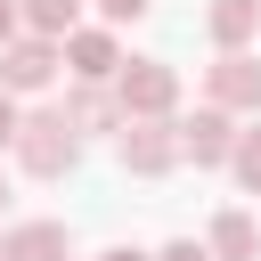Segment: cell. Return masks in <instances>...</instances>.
<instances>
[{
    "instance_id": "1",
    "label": "cell",
    "mask_w": 261,
    "mask_h": 261,
    "mask_svg": "<svg viewBox=\"0 0 261 261\" xmlns=\"http://www.w3.org/2000/svg\"><path fill=\"white\" fill-rule=\"evenodd\" d=\"M8 155L24 163V179H65V171L82 163V130L65 122V106H41V114L16 122V147H8Z\"/></svg>"
},
{
    "instance_id": "2",
    "label": "cell",
    "mask_w": 261,
    "mask_h": 261,
    "mask_svg": "<svg viewBox=\"0 0 261 261\" xmlns=\"http://www.w3.org/2000/svg\"><path fill=\"white\" fill-rule=\"evenodd\" d=\"M114 98H122V122H171V106H179V73H171L163 57H122Z\"/></svg>"
},
{
    "instance_id": "3",
    "label": "cell",
    "mask_w": 261,
    "mask_h": 261,
    "mask_svg": "<svg viewBox=\"0 0 261 261\" xmlns=\"http://www.w3.org/2000/svg\"><path fill=\"white\" fill-rule=\"evenodd\" d=\"M57 65H65V49H57V41L16 33V41L0 49V90H8V98H41V90L57 82Z\"/></svg>"
},
{
    "instance_id": "4",
    "label": "cell",
    "mask_w": 261,
    "mask_h": 261,
    "mask_svg": "<svg viewBox=\"0 0 261 261\" xmlns=\"http://www.w3.org/2000/svg\"><path fill=\"white\" fill-rule=\"evenodd\" d=\"M114 155H122V171H139V179L179 171V114H171V122H122V130H114Z\"/></svg>"
},
{
    "instance_id": "5",
    "label": "cell",
    "mask_w": 261,
    "mask_h": 261,
    "mask_svg": "<svg viewBox=\"0 0 261 261\" xmlns=\"http://www.w3.org/2000/svg\"><path fill=\"white\" fill-rule=\"evenodd\" d=\"M204 106H220V114H261V57H253V49L212 57V65H204Z\"/></svg>"
},
{
    "instance_id": "6",
    "label": "cell",
    "mask_w": 261,
    "mask_h": 261,
    "mask_svg": "<svg viewBox=\"0 0 261 261\" xmlns=\"http://www.w3.org/2000/svg\"><path fill=\"white\" fill-rule=\"evenodd\" d=\"M228 155H237V114H220V106L179 114V163L212 171V163H228Z\"/></svg>"
},
{
    "instance_id": "7",
    "label": "cell",
    "mask_w": 261,
    "mask_h": 261,
    "mask_svg": "<svg viewBox=\"0 0 261 261\" xmlns=\"http://www.w3.org/2000/svg\"><path fill=\"white\" fill-rule=\"evenodd\" d=\"M57 49H65V73H73V82H114V73H122V41H114L106 24H73Z\"/></svg>"
},
{
    "instance_id": "8",
    "label": "cell",
    "mask_w": 261,
    "mask_h": 261,
    "mask_svg": "<svg viewBox=\"0 0 261 261\" xmlns=\"http://www.w3.org/2000/svg\"><path fill=\"white\" fill-rule=\"evenodd\" d=\"M0 261H73V237L65 220H16L0 237Z\"/></svg>"
},
{
    "instance_id": "9",
    "label": "cell",
    "mask_w": 261,
    "mask_h": 261,
    "mask_svg": "<svg viewBox=\"0 0 261 261\" xmlns=\"http://www.w3.org/2000/svg\"><path fill=\"white\" fill-rule=\"evenodd\" d=\"M204 33H212V49L228 57V49H245L253 33H261V0H212L204 8Z\"/></svg>"
},
{
    "instance_id": "10",
    "label": "cell",
    "mask_w": 261,
    "mask_h": 261,
    "mask_svg": "<svg viewBox=\"0 0 261 261\" xmlns=\"http://www.w3.org/2000/svg\"><path fill=\"white\" fill-rule=\"evenodd\" d=\"M65 122H73V130H122V98H114V82H82V90L65 98Z\"/></svg>"
},
{
    "instance_id": "11",
    "label": "cell",
    "mask_w": 261,
    "mask_h": 261,
    "mask_svg": "<svg viewBox=\"0 0 261 261\" xmlns=\"http://www.w3.org/2000/svg\"><path fill=\"white\" fill-rule=\"evenodd\" d=\"M204 253H212V261H253V253H261V228H253V212H237V204H228V212H212V237H204Z\"/></svg>"
},
{
    "instance_id": "12",
    "label": "cell",
    "mask_w": 261,
    "mask_h": 261,
    "mask_svg": "<svg viewBox=\"0 0 261 261\" xmlns=\"http://www.w3.org/2000/svg\"><path fill=\"white\" fill-rule=\"evenodd\" d=\"M16 16H24V33H41V41H65V33L82 24V0H16Z\"/></svg>"
},
{
    "instance_id": "13",
    "label": "cell",
    "mask_w": 261,
    "mask_h": 261,
    "mask_svg": "<svg viewBox=\"0 0 261 261\" xmlns=\"http://www.w3.org/2000/svg\"><path fill=\"white\" fill-rule=\"evenodd\" d=\"M228 171H237V188H245V196H261V130H237V155H228Z\"/></svg>"
},
{
    "instance_id": "14",
    "label": "cell",
    "mask_w": 261,
    "mask_h": 261,
    "mask_svg": "<svg viewBox=\"0 0 261 261\" xmlns=\"http://www.w3.org/2000/svg\"><path fill=\"white\" fill-rule=\"evenodd\" d=\"M147 8H155V0H98V16H106V33H114V24H139Z\"/></svg>"
},
{
    "instance_id": "15",
    "label": "cell",
    "mask_w": 261,
    "mask_h": 261,
    "mask_svg": "<svg viewBox=\"0 0 261 261\" xmlns=\"http://www.w3.org/2000/svg\"><path fill=\"white\" fill-rule=\"evenodd\" d=\"M16 122H24V106H16V98H8V90H0V155H8V147H16Z\"/></svg>"
},
{
    "instance_id": "16",
    "label": "cell",
    "mask_w": 261,
    "mask_h": 261,
    "mask_svg": "<svg viewBox=\"0 0 261 261\" xmlns=\"http://www.w3.org/2000/svg\"><path fill=\"white\" fill-rule=\"evenodd\" d=\"M155 261H212V253H204V245H196V237H171V245H163V253H155Z\"/></svg>"
},
{
    "instance_id": "17",
    "label": "cell",
    "mask_w": 261,
    "mask_h": 261,
    "mask_svg": "<svg viewBox=\"0 0 261 261\" xmlns=\"http://www.w3.org/2000/svg\"><path fill=\"white\" fill-rule=\"evenodd\" d=\"M16 33H24V16H16V0H0V49H8Z\"/></svg>"
},
{
    "instance_id": "18",
    "label": "cell",
    "mask_w": 261,
    "mask_h": 261,
    "mask_svg": "<svg viewBox=\"0 0 261 261\" xmlns=\"http://www.w3.org/2000/svg\"><path fill=\"white\" fill-rule=\"evenodd\" d=\"M98 261H155V253H139V245H106Z\"/></svg>"
},
{
    "instance_id": "19",
    "label": "cell",
    "mask_w": 261,
    "mask_h": 261,
    "mask_svg": "<svg viewBox=\"0 0 261 261\" xmlns=\"http://www.w3.org/2000/svg\"><path fill=\"white\" fill-rule=\"evenodd\" d=\"M0 212H8V179H0Z\"/></svg>"
}]
</instances>
